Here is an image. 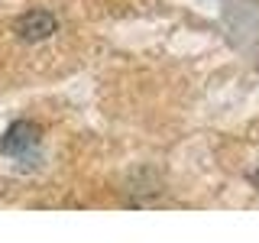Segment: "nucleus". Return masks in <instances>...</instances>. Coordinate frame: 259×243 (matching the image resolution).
<instances>
[{"instance_id":"1","label":"nucleus","mask_w":259,"mask_h":243,"mask_svg":"<svg viewBox=\"0 0 259 243\" xmlns=\"http://www.w3.org/2000/svg\"><path fill=\"white\" fill-rule=\"evenodd\" d=\"M36 146H39V127L29 124V120H16V124H10V130L4 133V140H0V152L16 156V159H26Z\"/></svg>"},{"instance_id":"2","label":"nucleus","mask_w":259,"mask_h":243,"mask_svg":"<svg viewBox=\"0 0 259 243\" xmlns=\"http://www.w3.org/2000/svg\"><path fill=\"white\" fill-rule=\"evenodd\" d=\"M55 29H59V20L49 10H32V13L16 20V36H20L23 43H42Z\"/></svg>"}]
</instances>
